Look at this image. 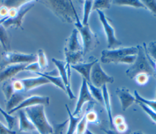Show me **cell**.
Returning <instances> with one entry per match:
<instances>
[{"label":"cell","instance_id":"obj_1","mask_svg":"<svg viewBox=\"0 0 156 134\" xmlns=\"http://www.w3.org/2000/svg\"><path fill=\"white\" fill-rule=\"evenodd\" d=\"M138 52L136 47H127L119 49L103 50L101 52V62L103 63H127L132 64Z\"/></svg>","mask_w":156,"mask_h":134},{"label":"cell","instance_id":"obj_2","mask_svg":"<svg viewBox=\"0 0 156 134\" xmlns=\"http://www.w3.org/2000/svg\"><path fill=\"white\" fill-rule=\"evenodd\" d=\"M48 8L62 22L74 23L76 12L71 1H38Z\"/></svg>","mask_w":156,"mask_h":134},{"label":"cell","instance_id":"obj_3","mask_svg":"<svg viewBox=\"0 0 156 134\" xmlns=\"http://www.w3.org/2000/svg\"><path fill=\"white\" fill-rule=\"evenodd\" d=\"M27 117L40 134H52L54 128L49 122L44 111V105H37L24 109Z\"/></svg>","mask_w":156,"mask_h":134},{"label":"cell","instance_id":"obj_4","mask_svg":"<svg viewBox=\"0 0 156 134\" xmlns=\"http://www.w3.org/2000/svg\"><path fill=\"white\" fill-rule=\"evenodd\" d=\"M138 52L134 62L126 70V74L130 79L140 73H146L149 76H155V72L151 66L146 55L143 46L137 45Z\"/></svg>","mask_w":156,"mask_h":134},{"label":"cell","instance_id":"obj_5","mask_svg":"<svg viewBox=\"0 0 156 134\" xmlns=\"http://www.w3.org/2000/svg\"><path fill=\"white\" fill-rule=\"evenodd\" d=\"M75 15L76 21L74 24L76 26V29L80 33L82 38L83 43V55H84L94 50L99 44V41L97 35L91 30L88 24L84 26L82 24L77 12H76Z\"/></svg>","mask_w":156,"mask_h":134},{"label":"cell","instance_id":"obj_6","mask_svg":"<svg viewBox=\"0 0 156 134\" xmlns=\"http://www.w3.org/2000/svg\"><path fill=\"white\" fill-rule=\"evenodd\" d=\"M0 69L10 65L30 63L37 61V56L35 54H24L14 51H4L1 54Z\"/></svg>","mask_w":156,"mask_h":134},{"label":"cell","instance_id":"obj_7","mask_svg":"<svg viewBox=\"0 0 156 134\" xmlns=\"http://www.w3.org/2000/svg\"><path fill=\"white\" fill-rule=\"evenodd\" d=\"M114 78L107 74L102 69L99 61L96 62L91 68L90 76V82L96 87L101 88L107 83H112Z\"/></svg>","mask_w":156,"mask_h":134},{"label":"cell","instance_id":"obj_8","mask_svg":"<svg viewBox=\"0 0 156 134\" xmlns=\"http://www.w3.org/2000/svg\"><path fill=\"white\" fill-rule=\"evenodd\" d=\"M52 62L56 66L60 77L62 78L65 88L66 93H67L69 99H73L76 97L71 88L70 85V77H71V66L67 65L65 61L60 60L54 58H52Z\"/></svg>","mask_w":156,"mask_h":134},{"label":"cell","instance_id":"obj_9","mask_svg":"<svg viewBox=\"0 0 156 134\" xmlns=\"http://www.w3.org/2000/svg\"><path fill=\"white\" fill-rule=\"evenodd\" d=\"M96 11L107 37V48L108 49H113L119 45H121V42L116 38L115 30L109 23L108 19L106 17L105 13L101 10H97Z\"/></svg>","mask_w":156,"mask_h":134},{"label":"cell","instance_id":"obj_10","mask_svg":"<svg viewBox=\"0 0 156 134\" xmlns=\"http://www.w3.org/2000/svg\"><path fill=\"white\" fill-rule=\"evenodd\" d=\"M35 1H27L26 3L18 8V13L15 17L12 18H8L3 22L2 25L5 28L10 26H14L16 28H21V29H23L22 27L23 19L25 15L33 7Z\"/></svg>","mask_w":156,"mask_h":134},{"label":"cell","instance_id":"obj_11","mask_svg":"<svg viewBox=\"0 0 156 134\" xmlns=\"http://www.w3.org/2000/svg\"><path fill=\"white\" fill-rule=\"evenodd\" d=\"M87 102H89L90 103H94V100L89 91L87 85V81L85 79L82 78V82L81 86L80 88L79 97L77 98L75 109L72 113L73 115L77 116L80 113L83 104Z\"/></svg>","mask_w":156,"mask_h":134},{"label":"cell","instance_id":"obj_12","mask_svg":"<svg viewBox=\"0 0 156 134\" xmlns=\"http://www.w3.org/2000/svg\"><path fill=\"white\" fill-rule=\"evenodd\" d=\"M49 97L48 96H43L39 95H32L26 97L17 107L12 109V110L7 112L9 115L13 113L15 111H17L21 109H24L27 107H32L37 105H49Z\"/></svg>","mask_w":156,"mask_h":134},{"label":"cell","instance_id":"obj_13","mask_svg":"<svg viewBox=\"0 0 156 134\" xmlns=\"http://www.w3.org/2000/svg\"><path fill=\"white\" fill-rule=\"evenodd\" d=\"M27 64L10 65L0 69V83L12 79L18 73L25 69Z\"/></svg>","mask_w":156,"mask_h":134},{"label":"cell","instance_id":"obj_14","mask_svg":"<svg viewBox=\"0 0 156 134\" xmlns=\"http://www.w3.org/2000/svg\"><path fill=\"white\" fill-rule=\"evenodd\" d=\"M115 93L120 101L123 111H126L134 102H136L135 97L130 93L129 89L126 87L117 88Z\"/></svg>","mask_w":156,"mask_h":134},{"label":"cell","instance_id":"obj_15","mask_svg":"<svg viewBox=\"0 0 156 134\" xmlns=\"http://www.w3.org/2000/svg\"><path fill=\"white\" fill-rule=\"evenodd\" d=\"M20 80L23 85L24 93H27L28 91L41 85L50 83L49 81L47 79L41 76L35 77L22 79Z\"/></svg>","mask_w":156,"mask_h":134},{"label":"cell","instance_id":"obj_16","mask_svg":"<svg viewBox=\"0 0 156 134\" xmlns=\"http://www.w3.org/2000/svg\"><path fill=\"white\" fill-rule=\"evenodd\" d=\"M78 30L75 28L73 30L71 34L66 41L64 50L69 52L83 51L82 45L80 44L78 38Z\"/></svg>","mask_w":156,"mask_h":134},{"label":"cell","instance_id":"obj_17","mask_svg":"<svg viewBox=\"0 0 156 134\" xmlns=\"http://www.w3.org/2000/svg\"><path fill=\"white\" fill-rule=\"evenodd\" d=\"M19 132L29 133L35 131V127L27 117L24 109L18 110Z\"/></svg>","mask_w":156,"mask_h":134},{"label":"cell","instance_id":"obj_18","mask_svg":"<svg viewBox=\"0 0 156 134\" xmlns=\"http://www.w3.org/2000/svg\"><path fill=\"white\" fill-rule=\"evenodd\" d=\"M98 62V60L96 58H94L92 61L87 63H79L76 65H71V68L77 72H79L81 76L85 79L87 82H90V72L92 66L93 65Z\"/></svg>","mask_w":156,"mask_h":134},{"label":"cell","instance_id":"obj_19","mask_svg":"<svg viewBox=\"0 0 156 134\" xmlns=\"http://www.w3.org/2000/svg\"><path fill=\"white\" fill-rule=\"evenodd\" d=\"M24 92H15L9 100H7L6 105L7 112L12 110V109L17 107L26 97L29 96Z\"/></svg>","mask_w":156,"mask_h":134},{"label":"cell","instance_id":"obj_20","mask_svg":"<svg viewBox=\"0 0 156 134\" xmlns=\"http://www.w3.org/2000/svg\"><path fill=\"white\" fill-rule=\"evenodd\" d=\"M101 89H102V95H103V105L105 108L110 127L112 128H113L114 127L113 125V116H112V107H111V103H110V95L107 89V85H103Z\"/></svg>","mask_w":156,"mask_h":134},{"label":"cell","instance_id":"obj_21","mask_svg":"<svg viewBox=\"0 0 156 134\" xmlns=\"http://www.w3.org/2000/svg\"><path fill=\"white\" fill-rule=\"evenodd\" d=\"M65 107L68 115V127L66 134H74L77 129L79 122L82 118V116H73L68 106L66 104Z\"/></svg>","mask_w":156,"mask_h":134},{"label":"cell","instance_id":"obj_22","mask_svg":"<svg viewBox=\"0 0 156 134\" xmlns=\"http://www.w3.org/2000/svg\"><path fill=\"white\" fill-rule=\"evenodd\" d=\"M65 62L67 65L70 66L76 65L79 63V62L82 60L83 51H78V52H69L67 51H65Z\"/></svg>","mask_w":156,"mask_h":134},{"label":"cell","instance_id":"obj_23","mask_svg":"<svg viewBox=\"0 0 156 134\" xmlns=\"http://www.w3.org/2000/svg\"><path fill=\"white\" fill-rule=\"evenodd\" d=\"M36 74H38L39 76H41L45 77L46 79H47L49 81L50 83L54 84V85H55L58 88H60L61 90H62L63 91L66 92V88H65L64 83H63L62 78L60 76H55L48 75V74H46L45 73H43V72H37Z\"/></svg>","mask_w":156,"mask_h":134},{"label":"cell","instance_id":"obj_24","mask_svg":"<svg viewBox=\"0 0 156 134\" xmlns=\"http://www.w3.org/2000/svg\"><path fill=\"white\" fill-rule=\"evenodd\" d=\"M112 2L117 5H127L135 8H142L146 9L144 4L139 0H115L112 1Z\"/></svg>","mask_w":156,"mask_h":134},{"label":"cell","instance_id":"obj_25","mask_svg":"<svg viewBox=\"0 0 156 134\" xmlns=\"http://www.w3.org/2000/svg\"><path fill=\"white\" fill-rule=\"evenodd\" d=\"M0 43L2 46L4 51H9L10 49V37L5 30V28L0 25Z\"/></svg>","mask_w":156,"mask_h":134},{"label":"cell","instance_id":"obj_26","mask_svg":"<svg viewBox=\"0 0 156 134\" xmlns=\"http://www.w3.org/2000/svg\"><path fill=\"white\" fill-rule=\"evenodd\" d=\"M87 85L92 97L96 100H98L99 103H101V104L103 105V95L102 89L96 87L88 82H87Z\"/></svg>","mask_w":156,"mask_h":134},{"label":"cell","instance_id":"obj_27","mask_svg":"<svg viewBox=\"0 0 156 134\" xmlns=\"http://www.w3.org/2000/svg\"><path fill=\"white\" fill-rule=\"evenodd\" d=\"M93 1H84L83 2V18L82 24L84 26L88 24V21L89 19V16L92 10V5Z\"/></svg>","mask_w":156,"mask_h":134},{"label":"cell","instance_id":"obj_28","mask_svg":"<svg viewBox=\"0 0 156 134\" xmlns=\"http://www.w3.org/2000/svg\"><path fill=\"white\" fill-rule=\"evenodd\" d=\"M13 79H12L4 82V83L2 86V90L7 101L9 100L12 95L15 93L12 85Z\"/></svg>","mask_w":156,"mask_h":134},{"label":"cell","instance_id":"obj_29","mask_svg":"<svg viewBox=\"0 0 156 134\" xmlns=\"http://www.w3.org/2000/svg\"><path fill=\"white\" fill-rule=\"evenodd\" d=\"M134 95L136 99V101H138L142 102L143 104H145L147 107H149L151 109L154 110L156 112V100H150L147 99L142 97L136 90L134 91Z\"/></svg>","mask_w":156,"mask_h":134},{"label":"cell","instance_id":"obj_30","mask_svg":"<svg viewBox=\"0 0 156 134\" xmlns=\"http://www.w3.org/2000/svg\"><path fill=\"white\" fill-rule=\"evenodd\" d=\"M84 116L88 123H91L98 125L100 122L98 113L93 109L87 110V112L84 114Z\"/></svg>","mask_w":156,"mask_h":134},{"label":"cell","instance_id":"obj_31","mask_svg":"<svg viewBox=\"0 0 156 134\" xmlns=\"http://www.w3.org/2000/svg\"><path fill=\"white\" fill-rule=\"evenodd\" d=\"M37 62L38 63L41 70L46 69V68L48 66V62L45 53L43 51V50L41 49H38V54H37Z\"/></svg>","mask_w":156,"mask_h":134},{"label":"cell","instance_id":"obj_32","mask_svg":"<svg viewBox=\"0 0 156 134\" xmlns=\"http://www.w3.org/2000/svg\"><path fill=\"white\" fill-rule=\"evenodd\" d=\"M112 1L108 0H96L93 1L92 5V10H101L103 9L110 8Z\"/></svg>","mask_w":156,"mask_h":134},{"label":"cell","instance_id":"obj_33","mask_svg":"<svg viewBox=\"0 0 156 134\" xmlns=\"http://www.w3.org/2000/svg\"><path fill=\"white\" fill-rule=\"evenodd\" d=\"M143 46L145 48V49L150 57L154 62H156V41H151L147 46L144 43Z\"/></svg>","mask_w":156,"mask_h":134},{"label":"cell","instance_id":"obj_34","mask_svg":"<svg viewBox=\"0 0 156 134\" xmlns=\"http://www.w3.org/2000/svg\"><path fill=\"white\" fill-rule=\"evenodd\" d=\"M0 113L3 116V117L5 119L6 122L7 123V127L10 130H12L15 122V118L10 115H9L6 111L3 110L0 106Z\"/></svg>","mask_w":156,"mask_h":134},{"label":"cell","instance_id":"obj_35","mask_svg":"<svg viewBox=\"0 0 156 134\" xmlns=\"http://www.w3.org/2000/svg\"><path fill=\"white\" fill-rule=\"evenodd\" d=\"M88 122L85 119L84 115L82 116L81 119L78 123L77 129L76 130V134H85L87 129Z\"/></svg>","mask_w":156,"mask_h":134},{"label":"cell","instance_id":"obj_36","mask_svg":"<svg viewBox=\"0 0 156 134\" xmlns=\"http://www.w3.org/2000/svg\"><path fill=\"white\" fill-rule=\"evenodd\" d=\"M137 104L140 105V107L141 108V109L148 115V116L156 124V112L151 109L149 107L146 105L145 104H143L142 102L136 101Z\"/></svg>","mask_w":156,"mask_h":134},{"label":"cell","instance_id":"obj_37","mask_svg":"<svg viewBox=\"0 0 156 134\" xmlns=\"http://www.w3.org/2000/svg\"><path fill=\"white\" fill-rule=\"evenodd\" d=\"M26 2L27 1H2L1 4L2 5H4L9 9L18 8Z\"/></svg>","mask_w":156,"mask_h":134},{"label":"cell","instance_id":"obj_38","mask_svg":"<svg viewBox=\"0 0 156 134\" xmlns=\"http://www.w3.org/2000/svg\"><path fill=\"white\" fill-rule=\"evenodd\" d=\"M142 3L146 9L149 10L153 15L156 16V1L154 0H141Z\"/></svg>","mask_w":156,"mask_h":134},{"label":"cell","instance_id":"obj_39","mask_svg":"<svg viewBox=\"0 0 156 134\" xmlns=\"http://www.w3.org/2000/svg\"><path fill=\"white\" fill-rule=\"evenodd\" d=\"M149 76L146 73H140L137 74L135 77V80L136 82L140 85H146L149 80Z\"/></svg>","mask_w":156,"mask_h":134},{"label":"cell","instance_id":"obj_40","mask_svg":"<svg viewBox=\"0 0 156 134\" xmlns=\"http://www.w3.org/2000/svg\"><path fill=\"white\" fill-rule=\"evenodd\" d=\"M68 120H66L65 121H64L62 123L56 124L55 125V129H54V132L52 134H60L62 132L63 127L65 126V125L68 122ZM30 134H40V133L37 130H35L32 132H30Z\"/></svg>","mask_w":156,"mask_h":134},{"label":"cell","instance_id":"obj_41","mask_svg":"<svg viewBox=\"0 0 156 134\" xmlns=\"http://www.w3.org/2000/svg\"><path fill=\"white\" fill-rule=\"evenodd\" d=\"M24 70L32 71L36 74L37 72H40L41 69H40L37 62H32V63L27 64Z\"/></svg>","mask_w":156,"mask_h":134},{"label":"cell","instance_id":"obj_42","mask_svg":"<svg viewBox=\"0 0 156 134\" xmlns=\"http://www.w3.org/2000/svg\"><path fill=\"white\" fill-rule=\"evenodd\" d=\"M12 85L15 92H24V86L20 79H13Z\"/></svg>","mask_w":156,"mask_h":134},{"label":"cell","instance_id":"obj_43","mask_svg":"<svg viewBox=\"0 0 156 134\" xmlns=\"http://www.w3.org/2000/svg\"><path fill=\"white\" fill-rule=\"evenodd\" d=\"M0 134H16V132L0 122Z\"/></svg>","mask_w":156,"mask_h":134},{"label":"cell","instance_id":"obj_44","mask_svg":"<svg viewBox=\"0 0 156 134\" xmlns=\"http://www.w3.org/2000/svg\"><path fill=\"white\" fill-rule=\"evenodd\" d=\"M115 130L116 132H118V133H125V132H126L127 131L129 130L128 125L126 122L119 124V125L115 126Z\"/></svg>","mask_w":156,"mask_h":134},{"label":"cell","instance_id":"obj_45","mask_svg":"<svg viewBox=\"0 0 156 134\" xmlns=\"http://www.w3.org/2000/svg\"><path fill=\"white\" fill-rule=\"evenodd\" d=\"M124 122H125V119L121 115H117L115 117L113 118V125L114 127Z\"/></svg>","mask_w":156,"mask_h":134},{"label":"cell","instance_id":"obj_46","mask_svg":"<svg viewBox=\"0 0 156 134\" xmlns=\"http://www.w3.org/2000/svg\"><path fill=\"white\" fill-rule=\"evenodd\" d=\"M9 9L4 5H1L0 7V19H2L6 17H9Z\"/></svg>","mask_w":156,"mask_h":134},{"label":"cell","instance_id":"obj_47","mask_svg":"<svg viewBox=\"0 0 156 134\" xmlns=\"http://www.w3.org/2000/svg\"><path fill=\"white\" fill-rule=\"evenodd\" d=\"M101 130H102L105 134H130V130H128V131H127L126 132L123 133H118V132H116L115 130H113V129H101Z\"/></svg>","mask_w":156,"mask_h":134},{"label":"cell","instance_id":"obj_48","mask_svg":"<svg viewBox=\"0 0 156 134\" xmlns=\"http://www.w3.org/2000/svg\"><path fill=\"white\" fill-rule=\"evenodd\" d=\"M8 18H9V17H6V18H2V19H0V25H1V24L3 23V22H4L5 20H6Z\"/></svg>","mask_w":156,"mask_h":134},{"label":"cell","instance_id":"obj_49","mask_svg":"<svg viewBox=\"0 0 156 134\" xmlns=\"http://www.w3.org/2000/svg\"><path fill=\"white\" fill-rule=\"evenodd\" d=\"M132 134H144V133L140 131H136V132H133Z\"/></svg>","mask_w":156,"mask_h":134},{"label":"cell","instance_id":"obj_50","mask_svg":"<svg viewBox=\"0 0 156 134\" xmlns=\"http://www.w3.org/2000/svg\"><path fill=\"white\" fill-rule=\"evenodd\" d=\"M85 134H94V133H93L92 132H91L90 130H89L88 129H87V130H86Z\"/></svg>","mask_w":156,"mask_h":134},{"label":"cell","instance_id":"obj_51","mask_svg":"<svg viewBox=\"0 0 156 134\" xmlns=\"http://www.w3.org/2000/svg\"><path fill=\"white\" fill-rule=\"evenodd\" d=\"M155 78H156V76H155ZM155 100H156V92H155Z\"/></svg>","mask_w":156,"mask_h":134},{"label":"cell","instance_id":"obj_52","mask_svg":"<svg viewBox=\"0 0 156 134\" xmlns=\"http://www.w3.org/2000/svg\"><path fill=\"white\" fill-rule=\"evenodd\" d=\"M0 46H1V45H0Z\"/></svg>","mask_w":156,"mask_h":134}]
</instances>
